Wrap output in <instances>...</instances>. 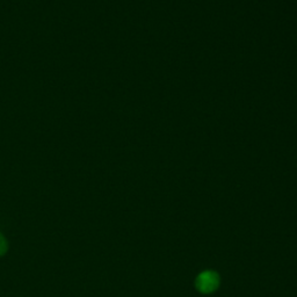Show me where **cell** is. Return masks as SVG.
Returning a JSON list of instances; mask_svg holds the SVG:
<instances>
[{
    "mask_svg": "<svg viewBox=\"0 0 297 297\" xmlns=\"http://www.w3.org/2000/svg\"><path fill=\"white\" fill-rule=\"evenodd\" d=\"M196 289L202 294H211L219 287V275L214 271H203L195 281Z\"/></svg>",
    "mask_w": 297,
    "mask_h": 297,
    "instance_id": "6da1fadb",
    "label": "cell"
},
{
    "mask_svg": "<svg viewBox=\"0 0 297 297\" xmlns=\"http://www.w3.org/2000/svg\"><path fill=\"white\" fill-rule=\"evenodd\" d=\"M7 250H9V243H7V239L4 237V234L0 233V257H3L4 254H6Z\"/></svg>",
    "mask_w": 297,
    "mask_h": 297,
    "instance_id": "7a4b0ae2",
    "label": "cell"
}]
</instances>
